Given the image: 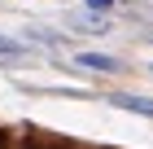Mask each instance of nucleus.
I'll return each mask as SVG.
<instances>
[{
  "label": "nucleus",
  "mask_w": 153,
  "mask_h": 149,
  "mask_svg": "<svg viewBox=\"0 0 153 149\" xmlns=\"http://www.w3.org/2000/svg\"><path fill=\"white\" fill-rule=\"evenodd\" d=\"M74 61H79L83 70H101V75H118V70H123V61L109 57V53H74Z\"/></svg>",
  "instance_id": "nucleus-1"
},
{
  "label": "nucleus",
  "mask_w": 153,
  "mask_h": 149,
  "mask_svg": "<svg viewBox=\"0 0 153 149\" xmlns=\"http://www.w3.org/2000/svg\"><path fill=\"white\" fill-rule=\"evenodd\" d=\"M109 101H114L118 110H131V114L153 118V101H149V97H136V92H118V97H109Z\"/></svg>",
  "instance_id": "nucleus-2"
},
{
  "label": "nucleus",
  "mask_w": 153,
  "mask_h": 149,
  "mask_svg": "<svg viewBox=\"0 0 153 149\" xmlns=\"http://www.w3.org/2000/svg\"><path fill=\"white\" fill-rule=\"evenodd\" d=\"M22 53H26L22 40H4V35H0V57H22Z\"/></svg>",
  "instance_id": "nucleus-3"
},
{
  "label": "nucleus",
  "mask_w": 153,
  "mask_h": 149,
  "mask_svg": "<svg viewBox=\"0 0 153 149\" xmlns=\"http://www.w3.org/2000/svg\"><path fill=\"white\" fill-rule=\"evenodd\" d=\"M83 4H88V13H109L118 0H83Z\"/></svg>",
  "instance_id": "nucleus-4"
},
{
  "label": "nucleus",
  "mask_w": 153,
  "mask_h": 149,
  "mask_svg": "<svg viewBox=\"0 0 153 149\" xmlns=\"http://www.w3.org/2000/svg\"><path fill=\"white\" fill-rule=\"evenodd\" d=\"M149 70H153V66H149Z\"/></svg>",
  "instance_id": "nucleus-5"
}]
</instances>
